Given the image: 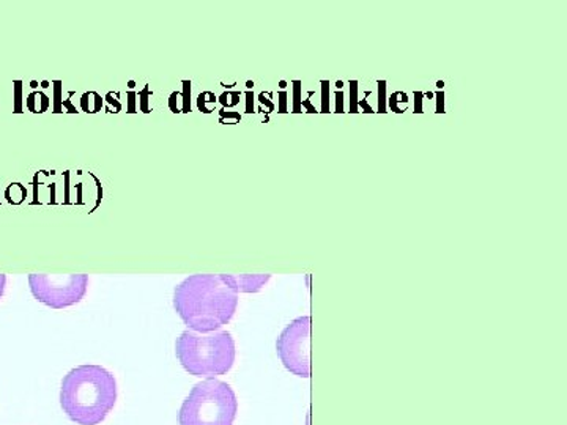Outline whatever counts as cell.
<instances>
[{"label":"cell","mask_w":567,"mask_h":425,"mask_svg":"<svg viewBox=\"0 0 567 425\" xmlns=\"http://www.w3.org/2000/svg\"><path fill=\"white\" fill-rule=\"evenodd\" d=\"M284 367L290 374L309 379L311 376V317H298L287 324L276 342Z\"/></svg>","instance_id":"cell-6"},{"label":"cell","mask_w":567,"mask_h":425,"mask_svg":"<svg viewBox=\"0 0 567 425\" xmlns=\"http://www.w3.org/2000/svg\"><path fill=\"white\" fill-rule=\"evenodd\" d=\"M103 106V99L99 95V93L95 92H89L84 93L81 99V107L82 111L85 112H99L102 110Z\"/></svg>","instance_id":"cell-9"},{"label":"cell","mask_w":567,"mask_h":425,"mask_svg":"<svg viewBox=\"0 0 567 425\" xmlns=\"http://www.w3.org/2000/svg\"><path fill=\"white\" fill-rule=\"evenodd\" d=\"M175 353L186 372L199 379H216L234 367L235 341L229 331L213 333L183 331L175 342Z\"/></svg>","instance_id":"cell-3"},{"label":"cell","mask_w":567,"mask_h":425,"mask_svg":"<svg viewBox=\"0 0 567 425\" xmlns=\"http://www.w3.org/2000/svg\"><path fill=\"white\" fill-rule=\"evenodd\" d=\"M227 281L237 293H257L267 286L271 274H226Z\"/></svg>","instance_id":"cell-7"},{"label":"cell","mask_w":567,"mask_h":425,"mask_svg":"<svg viewBox=\"0 0 567 425\" xmlns=\"http://www.w3.org/2000/svg\"><path fill=\"white\" fill-rule=\"evenodd\" d=\"M238 401L233 387L221 380L197 383L185 398L178 415L181 425H234Z\"/></svg>","instance_id":"cell-4"},{"label":"cell","mask_w":567,"mask_h":425,"mask_svg":"<svg viewBox=\"0 0 567 425\" xmlns=\"http://www.w3.org/2000/svg\"><path fill=\"white\" fill-rule=\"evenodd\" d=\"M237 308L238 293L226 274H194L175 287V312L196 333L221 330L234 319Z\"/></svg>","instance_id":"cell-1"},{"label":"cell","mask_w":567,"mask_h":425,"mask_svg":"<svg viewBox=\"0 0 567 425\" xmlns=\"http://www.w3.org/2000/svg\"><path fill=\"white\" fill-rule=\"evenodd\" d=\"M352 112H358V102H357V93H358V84L357 82H352Z\"/></svg>","instance_id":"cell-11"},{"label":"cell","mask_w":567,"mask_h":425,"mask_svg":"<svg viewBox=\"0 0 567 425\" xmlns=\"http://www.w3.org/2000/svg\"><path fill=\"white\" fill-rule=\"evenodd\" d=\"M189 82H183V91L174 92L169 99V107L177 114V112L192 111V87Z\"/></svg>","instance_id":"cell-8"},{"label":"cell","mask_w":567,"mask_h":425,"mask_svg":"<svg viewBox=\"0 0 567 425\" xmlns=\"http://www.w3.org/2000/svg\"><path fill=\"white\" fill-rule=\"evenodd\" d=\"M379 85H380L379 112H385V82H379Z\"/></svg>","instance_id":"cell-10"},{"label":"cell","mask_w":567,"mask_h":425,"mask_svg":"<svg viewBox=\"0 0 567 425\" xmlns=\"http://www.w3.org/2000/svg\"><path fill=\"white\" fill-rule=\"evenodd\" d=\"M6 286H7V276L0 274V298H2L3 292H6Z\"/></svg>","instance_id":"cell-12"},{"label":"cell","mask_w":567,"mask_h":425,"mask_svg":"<svg viewBox=\"0 0 567 425\" xmlns=\"http://www.w3.org/2000/svg\"><path fill=\"white\" fill-rule=\"evenodd\" d=\"M117 402V382L102 365H80L62 380L61 405L73 423L99 425Z\"/></svg>","instance_id":"cell-2"},{"label":"cell","mask_w":567,"mask_h":425,"mask_svg":"<svg viewBox=\"0 0 567 425\" xmlns=\"http://www.w3.org/2000/svg\"><path fill=\"white\" fill-rule=\"evenodd\" d=\"M31 292L40 303L52 309L81 303L89 289L87 274H31Z\"/></svg>","instance_id":"cell-5"}]
</instances>
